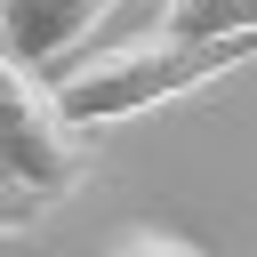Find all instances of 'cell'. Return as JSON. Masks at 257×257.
I'll list each match as a JSON object with an SVG mask.
<instances>
[{"instance_id": "1", "label": "cell", "mask_w": 257, "mask_h": 257, "mask_svg": "<svg viewBox=\"0 0 257 257\" xmlns=\"http://www.w3.org/2000/svg\"><path fill=\"white\" fill-rule=\"evenodd\" d=\"M257 64V32L241 40H177V32H153V40H128V48H96L80 64H64L56 96L80 128H112V120H137L153 104H177L225 72Z\"/></svg>"}, {"instance_id": "6", "label": "cell", "mask_w": 257, "mask_h": 257, "mask_svg": "<svg viewBox=\"0 0 257 257\" xmlns=\"http://www.w3.org/2000/svg\"><path fill=\"white\" fill-rule=\"evenodd\" d=\"M112 257H201L193 241H177V233H128Z\"/></svg>"}, {"instance_id": "3", "label": "cell", "mask_w": 257, "mask_h": 257, "mask_svg": "<svg viewBox=\"0 0 257 257\" xmlns=\"http://www.w3.org/2000/svg\"><path fill=\"white\" fill-rule=\"evenodd\" d=\"M104 8L112 0H0V48L16 64H48V56L80 48Z\"/></svg>"}, {"instance_id": "4", "label": "cell", "mask_w": 257, "mask_h": 257, "mask_svg": "<svg viewBox=\"0 0 257 257\" xmlns=\"http://www.w3.org/2000/svg\"><path fill=\"white\" fill-rule=\"evenodd\" d=\"M161 32H177V40H241V32H257V0H169Z\"/></svg>"}, {"instance_id": "5", "label": "cell", "mask_w": 257, "mask_h": 257, "mask_svg": "<svg viewBox=\"0 0 257 257\" xmlns=\"http://www.w3.org/2000/svg\"><path fill=\"white\" fill-rule=\"evenodd\" d=\"M40 209H48L40 193H24L16 177H0V241H8V233H32V225H40Z\"/></svg>"}, {"instance_id": "2", "label": "cell", "mask_w": 257, "mask_h": 257, "mask_svg": "<svg viewBox=\"0 0 257 257\" xmlns=\"http://www.w3.org/2000/svg\"><path fill=\"white\" fill-rule=\"evenodd\" d=\"M0 177H16L40 201L80 193L88 177V128L64 112L56 80H40V64H16L0 48Z\"/></svg>"}]
</instances>
